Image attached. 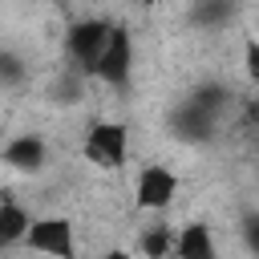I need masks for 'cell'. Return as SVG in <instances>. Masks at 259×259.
<instances>
[{"instance_id":"obj_3","label":"cell","mask_w":259,"mask_h":259,"mask_svg":"<svg viewBox=\"0 0 259 259\" xmlns=\"http://www.w3.org/2000/svg\"><path fill=\"white\" fill-rule=\"evenodd\" d=\"M109 24L113 20H105V16H85V20L69 24L65 53H69V61L77 65L81 77H93V65H97V57L105 53V40H109Z\"/></svg>"},{"instance_id":"obj_12","label":"cell","mask_w":259,"mask_h":259,"mask_svg":"<svg viewBox=\"0 0 259 259\" xmlns=\"http://www.w3.org/2000/svg\"><path fill=\"white\" fill-rule=\"evenodd\" d=\"M235 8H239V0H194L190 20L202 24V28H223L235 16Z\"/></svg>"},{"instance_id":"obj_2","label":"cell","mask_w":259,"mask_h":259,"mask_svg":"<svg viewBox=\"0 0 259 259\" xmlns=\"http://www.w3.org/2000/svg\"><path fill=\"white\" fill-rule=\"evenodd\" d=\"M81 154L97 170H121L125 166V154H130V125L125 121H93L85 130Z\"/></svg>"},{"instance_id":"obj_9","label":"cell","mask_w":259,"mask_h":259,"mask_svg":"<svg viewBox=\"0 0 259 259\" xmlns=\"http://www.w3.org/2000/svg\"><path fill=\"white\" fill-rule=\"evenodd\" d=\"M28 223H32V214L24 210V202L0 198V247H16L28 231Z\"/></svg>"},{"instance_id":"obj_14","label":"cell","mask_w":259,"mask_h":259,"mask_svg":"<svg viewBox=\"0 0 259 259\" xmlns=\"http://www.w3.org/2000/svg\"><path fill=\"white\" fill-rule=\"evenodd\" d=\"M57 101H65V105H77V101H81L77 77H69V81H61V85H57Z\"/></svg>"},{"instance_id":"obj_6","label":"cell","mask_w":259,"mask_h":259,"mask_svg":"<svg viewBox=\"0 0 259 259\" xmlns=\"http://www.w3.org/2000/svg\"><path fill=\"white\" fill-rule=\"evenodd\" d=\"M170 134H174L178 142L206 146V142H214V138H219V117H210V113L194 109V105L182 97V101L170 109Z\"/></svg>"},{"instance_id":"obj_4","label":"cell","mask_w":259,"mask_h":259,"mask_svg":"<svg viewBox=\"0 0 259 259\" xmlns=\"http://www.w3.org/2000/svg\"><path fill=\"white\" fill-rule=\"evenodd\" d=\"M20 243L28 251H40V255H53V259H77V235H73V223L65 214L32 219Z\"/></svg>"},{"instance_id":"obj_10","label":"cell","mask_w":259,"mask_h":259,"mask_svg":"<svg viewBox=\"0 0 259 259\" xmlns=\"http://www.w3.org/2000/svg\"><path fill=\"white\" fill-rule=\"evenodd\" d=\"M186 101H190L194 109H202V113H210V117L223 121V113H227V105H231V93H227L223 81H198V85L186 93Z\"/></svg>"},{"instance_id":"obj_16","label":"cell","mask_w":259,"mask_h":259,"mask_svg":"<svg viewBox=\"0 0 259 259\" xmlns=\"http://www.w3.org/2000/svg\"><path fill=\"white\" fill-rule=\"evenodd\" d=\"M93 259H130V251H125V247H109V251H101V255H93Z\"/></svg>"},{"instance_id":"obj_11","label":"cell","mask_w":259,"mask_h":259,"mask_svg":"<svg viewBox=\"0 0 259 259\" xmlns=\"http://www.w3.org/2000/svg\"><path fill=\"white\" fill-rule=\"evenodd\" d=\"M138 247H142L146 259H170V255H174V227L150 223V227L138 235Z\"/></svg>"},{"instance_id":"obj_13","label":"cell","mask_w":259,"mask_h":259,"mask_svg":"<svg viewBox=\"0 0 259 259\" xmlns=\"http://www.w3.org/2000/svg\"><path fill=\"white\" fill-rule=\"evenodd\" d=\"M24 77H28L24 57L12 49H0V89H16V85H24Z\"/></svg>"},{"instance_id":"obj_5","label":"cell","mask_w":259,"mask_h":259,"mask_svg":"<svg viewBox=\"0 0 259 259\" xmlns=\"http://www.w3.org/2000/svg\"><path fill=\"white\" fill-rule=\"evenodd\" d=\"M178 174L166 166V162H146L134 178V206L138 210H166L174 198H178Z\"/></svg>"},{"instance_id":"obj_1","label":"cell","mask_w":259,"mask_h":259,"mask_svg":"<svg viewBox=\"0 0 259 259\" xmlns=\"http://www.w3.org/2000/svg\"><path fill=\"white\" fill-rule=\"evenodd\" d=\"M93 81L109 85L113 93H125L130 81H134V36L125 24H109V40H105V53L97 57L93 65Z\"/></svg>"},{"instance_id":"obj_8","label":"cell","mask_w":259,"mask_h":259,"mask_svg":"<svg viewBox=\"0 0 259 259\" xmlns=\"http://www.w3.org/2000/svg\"><path fill=\"white\" fill-rule=\"evenodd\" d=\"M174 259H219L210 223L194 219V223L178 227V231H174Z\"/></svg>"},{"instance_id":"obj_7","label":"cell","mask_w":259,"mask_h":259,"mask_svg":"<svg viewBox=\"0 0 259 259\" xmlns=\"http://www.w3.org/2000/svg\"><path fill=\"white\" fill-rule=\"evenodd\" d=\"M4 166H12L16 174H40L49 166V142L40 134H16L4 150H0Z\"/></svg>"},{"instance_id":"obj_15","label":"cell","mask_w":259,"mask_h":259,"mask_svg":"<svg viewBox=\"0 0 259 259\" xmlns=\"http://www.w3.org/2000/svg\"><path fill=\"white\" fill-rule=\"evenodd\" d=\"M247 77H251V81L259 77V45H255V40H247Z\"/></svg>"}]
</instances>
